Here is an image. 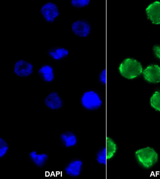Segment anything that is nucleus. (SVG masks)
Here are the masks:
<instances>
[{
    "instance_id": "1",
    "label": "nucleus",
    "mask_w": 160,
    "mask_h": 179,
    "mask_svg": "<svg viewBox=\"0 0 160 179\" xmlns=\"http://www.w3.org/2000/svg\"><path fill=\"white\" fill-rule=\"evenodd\" d=\"M119 149V145L113 138L108 137L105 144L99 148L94 155L96 162L98 164L104 165L115 158Z\"/></svg>"
},
{
    "instance_id": "2",
    "label": "nucleus",
    "mask_w": 160,
    "mask_h": 179,
    "mask_svg": "<svg viewBox=\"0 0 160 179\" xmlns=\"http://www.w3.org/2000/svg\"><path fill=\"white\" fill-rule=\"evenodd\" d=\"M79 102L81 106L88 111H96L104 104L102 95L98 90L88 89L84 91L80 95Z\"/></svg>"
},
{
    "instance_id": "3",
    "label": "nucleus",
    "mask_w": 160,
    "mask_h": 179,
    "mask_svg": "<svg viewBox=\"0 0 160 179\" xmlns=\"http://www.w3.org/2000/svg\"><path fill=\"white\" fill-rule=\"evenodd\" d=\"M118 72L121 77L128 79H134L142 73V68L141 63L132 58H127L119 63L117 68Z\"/></svg>"
},
{
    "instance_id": "4",
    "label": "nucleus",
    "mask_w": 160,
    "mask_h": 179,
    "mask_svg": "<svg viewBox=\"0 0 160 179\" xmlns=\"http://www.w3.org/2000/svg\"><path fill=\"white\" fill-rule=\"evenodd\" d=\"M136 158L143 167L149 168L157 162L158 155L153 148L147 147L137 150L135 152Z\"/></svg>"
},
{
    "instance_id": "5",
    "label": "nucleus",
    "mask_w": 160,
    "mask_h": 179,
    "mask_svg": "<svg viewBox=\"0 0 160 179\" xmlns=\"http://www.w3.org/2000/svg\"><path fill=\"white\" fill-rule=\"evenodd\" d=\"M84 163L80 158H75L70 160L64 166L63 171L68 177H77L83 173Z\"/></svg>"
},
{
    "instance_id": "6",
    "label": "nucleus",
    "mask_w": 160,
    "mask_h": 179,
    "mask_svg": "<svg viewBox=\"0 0 160 179\" xmlns=\"http://www.w3.org/2000/svg\"><path fill=\"white\" fill-rule=\"evenodd\" d=\"M71 30L73 33L78 37L85 38L90 34L92 29L91 23L88 20L78 19L72 24Z\"/></svg>"
},
{
    "instance_id": "7",
    "label": "nucleus",
    "mask_w": 160,
    "mask_h": 179,
    "mask_svg": "<svg viewBox=\"0 0 160 179\" xmlns=\"http://www.w3.org/2000/svg\"><path fill=\"white\" fill-rule=\"evenodd\" d=\"M58 137L61 144L66 148L76 146L79 142L78 135L72 130H66L61 132L59 134Z\"/></svg>"
},
{
    "instance_id": "8",
    "label": "nucleus",
    "mask_w": 160,
    "mask_h": 179,
    "mask_svg": "<svg viewBox=\"0 0 160 179\" xmlns=\"http://www.w3.org/2000/svg\"><path fill=\"white\" fill-rule=\"evenodd\" d=\"M28 157L30 161L38 168L43 167L49 159V156L47 153L39 152L34 149L29 152Z\"/></svg>"
},
{
    "instance_id": "9",
    "label": "nucleus",
    "mask_w": 160,
    "mask_h": 179,
    "mask_svg": "<svg viewBox=\"0 0 160 179\" xmlns=\"http://www.w3.org/2000/svg\"><path fill=\"white\" fill-rule=\"evenodd\" d=\"M143 74L144 79L149 82H160V67L158 65H148L143 70Z\"/></svg>"
},
{
    "instance_id": "10",
    "label": "nucleus",
    "mask_w": 160,
    "mask_h": 179,
    "mask_svg": "<svg viewBox=\"0 0 160 179\" xmlns=\"http://www.w3.org/2000/svg\"><path fill=\"white\" fill-rule=\"evenodd\" d=\"M146 12L152 23L160 24V1H154L149 4L146 9Z\"/></svg>"
},
{
    "instance_id": "11",
    "label": "nucleus",
    "mask_w": 160,
    "mask_h": 179,
    "mask_svg": "<svg viewBox=\"0 0 160 179\" xmlns=\"http://www.w3.org/2000/svg\"><path fill=\"white\" fill-rule=\"evenodd\" d=\"M41 12L45 19L49 22L53 21L59 14L57 6L51 2L44 5L41 7Z\"/></svg>"
},
{
    "instance_id": "12",
    "label": "nucleus",
    "mask_w": 160,
    "mask_h": 179,
    "mask_svg": "<svg viewBox=\"0 0 160 179\" xmlns=\"http://www.w3.org/2000/svg\"><path fill=\"white\" fill-rule=\"evenodd\" d=\"M32 65L26 61L20 60L15 64L14 71L16 74L19 76H28L32 73Z\"/></svg>"
},
{
    "instance_id": "13",
    "label": "nucleus",
    "mask_w": 160,
    "mask_h": 179,
    "mask_svg": "<svg viewBox=\"0 0 160 179\" xmlns=\"http://www.w3.org/2000/svg\"><path fill=\"white\" fill-rule=\"evenodd\" d=\"M46 106L49 109L58 110L61 108L62 105V102L58 93L55 92L49 94L45 100Z\"/></svg>"
},
{
    "instance_id": "14",
    "label": "nucleus",
    "mask_w": 160,
    "mask_h": 179,
    "mask_svg": "<svg viewBox=\"0 0 160 179\" xmlns=\"http://www.w3.org/2000/svg\"><path fill=\"white\" fill-rule=\"evenodd\" d=\"M38 73L41 78L46 82H51L53 79L52 69L49 66L46 65L42 66L39 70Z\"/></svg>"
},
{
    "instance_id": "15",
    "label": "nucleus",
    "mask_w": 160,
    "mask_h": 179,
    "mask_svg": "<svg viewBox=\"0 0 160 179\" xmlns=\"http://www.w3.org/2000/svg\"><path fill=\"white\" fill-rule=\"evenodd\" d=\"M49 55L55 59H60L67 56L69 54L68 49L63 48L52 49L48 52Z\"/></svg>"
},
{
    "instance_id": "16",
    "label": "nucleus",
    "mask_w": 160,
    "mask_h": 179,
    "mask_svg": "<svg viewBox=\"0 0 160 179\" xmlns=\"http://www.w3.org/2000/svg\"><path fill=\"white\" fill-rule=\"evenodd\" d=\"M152 107L155 110L160 111V90L155 91L150 99Z\"/></svg>"
},
{
    "instance_id": "17",
    "label": "nucleus",
    "mask_w": 160,
    "mask_h": 179,
    "mask_svg": "<svg viewBox=\"0 0 160 179\" xmlns=\"http://www.w3.org/2000/svg\"><path fill=\"white\" fill-rule=\"evenodd\" d=\"M9 151V145L4 138H0V159H2L8 154Z\"/></svg>"
},
{
    "instance_id": "18",
    "label": "nucleus",
    "mask_w": 160,
    "mask_h": 179,
    "mask_svg": "<svg viewBox=\"0 0 160 179\" xmlns=\"http://www.w3.org/2000/svg\"><path fill=\"white\" fill-rule=\"evenodd\" d=\"M91 1V0H71V3L75 7L82 8L88 6Z\"/></svg>"
},
{
    "instance_id": "19",
    "label": "nucleus",
    "mask_w": 160,
    "mask_h": 179,
    "mask_svg": "<svg viewBox=\"0 0 160 179\" xmlns=\"http://www.w3.org/2000/svg\"><path fill=\"white\" fill-rule=\"evenodd\" d=\"M106 73L105 70H101L97 76V79L99 84L102 85L105 84L106 81Z\"/></svg>"
},
{
    "instance_id": "20",
    "label": "nucleus",
    "mask_w": 160,
    "mask_h": 179,
    "mask_svg": "<svg viewBox=\"0 0 160 179\" xmlns=\"http://www.w3.org/2000/svg\"><path fill=\"white\" fill-rule=\"evenodd\" d=\"M153 50L156 56L160 60V46L154 45Z\"/></svg>"
}]
</instances>
